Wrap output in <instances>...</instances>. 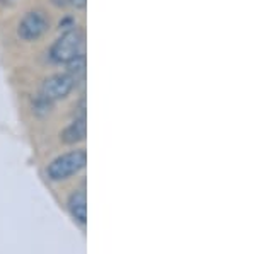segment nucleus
I'll list each match as a JSON object with an SVG mask.
<instances>
[{
    "instance_id": "7",
    "label": "nucleus",
    "mask_w": 256,
    "mask_h": 254,
    "mask_svg": "<svg viewBox=\"0 0 256 254\" xmlns=\"http://www.w3.org/2000/svg\"><path fill=\"white\" fill-rule=\"evenodd\" d=\"M67 73L72 77L74 80H76V84H77V80H80L82 77H84V73H86V58H84V55H80V56H77L76 60L68 61V72Z\"/></svg>"
},
{
    "instance_id": "6",
    "label": "nucleus",
    "mask_w": 256,
    "mask_h": 254,
    "mask_svg": "<svg viewBox=\"0 0 256 254\" xmlns=\"http://www.w3.org/2000/svg\"><path fill=\"white\" fill-rule=\"evenodd\" d=\"M86 133H88V125H86V118L80 116L79 120L72 121L67 128L64 130L62 133V140L64 143H77V142H82L86 138Z\"/></svg>"
},
{
    "instance_id": "2",
    "label": "nucleus",
    "mask_w": 256,
    "mask_h": 254,
    "mask_svg": "<svg viewBox=\"0 0 256 254\" xmlns=\"http://www.w3.org/2000/svg\"><path fill=\"white\" fill-rule=\"evenodd\" d=\"M82 43H84V38L77 29L64 32L52 46V51H50L52 60L56 63H68L76 60L77 56L82 55Z\"/></svg>"
},
{
    "instance_id": "4",
    "label": "nucleus",
    "mask_w": 256,
    "mask_h": 254,
    "mask_svg": "<svg viewBox=\"0 0 256 254\" xmlns=\"http://www.w3.org/2000/svg\"><path fill=\"white\" fill-rule=\"evenodd\" d=\"M48 19L41 12H28L19 22V36L26 41H34L48 31Z\"/></svg>"
},
{
    "instance_id": "8",
    "label": "nucleus",
    "mask_w": 256,
    "mask_h": 254,
    "mask_svg": "<svg viewBox=\"0 0 256 254\" xmlns=\"http://www.w3.org/2000/svg\"><path fill=\"white\" fill-rule=\"evenodd\" d=\"M70 3H72V7H76V9H86L88 0H70Z\"/></svg>"
},
{
    "instance_id": "5",
    "label": "nucleus",
    "mask_w": 256,
    "mask_h": 254,
    "mask_svg": "<svg viewBox=\"0 0 256 254\" xmlns=\"http://www.w3.org/2000/svg\"><path fill=\"white\" fill-rule=\"evenodd\" d=\"M68 210L77 222L86 224V220H88V198H86L84 190H79V191H76V193L70 195Z\"/></svg>"
},
{
    "instance_id": "1",
    "label": "nucleus",
    "mask_w": 256,
    "mask_h": 254,
    "mask_svg": "<svg viewBox=\"0 0 256 254\" xmlns=\"http://www.w3.org/2000/svg\"><path fill=\"white\" fill-rule=\"evenodd\" d=\"M86 164H88L86 150H74V152L64 154L48 166V178L52 181H64V179H68L70 176L84 169Z\"/></svg>"
},
{
    "instance_id": "3",
    "label": "nucleus",
    "mask_w": 256,
    "mask_h": 254,
    "mask_svg": "<svg viewBox=\"0 0 256 254\" xmlns=\"http://www.w3.org/2000/svg\"><path fill=\"white\" fill-rule=\"evenodd\" d=\"M76 87V80L68 75V73H56V75L48 77L43 82V87H41V94L44 99L48 101H60L65 99L72 89Z\"/></svg>"
}]
</instances>
